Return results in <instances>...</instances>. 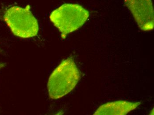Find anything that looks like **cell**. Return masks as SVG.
<instances>
[{"label":"cell","instance_id":"6da1fadb","mask_svg":"<svg viewBox=\"0 0 154 115\" xmlns=\"http://www.w3.org/2000/svg\"><path fill=\"white\" fill-rule=\"evenodd\" d=\"M81 77L79 70L73 58L63 60L49 77L48 90L51 99L57 100L73 90Z\"/></svg>","mask_w":154,"mask_h":115},{"label":"cell","instance_id":"7a4b0ae2","mask_svg":"<svg viewBox=\"0 0 154 115\" xmlns=\"http://www.w3.org/2000/svg\"><path fill=\"white\" fill-rule=\"evenodd\" d=\"M90 16L88 10L77 4L62 5L52 11L51 21L61 33L62 39L81 28Z\"/></svg>","mask_w":154,"mask_h":115},{"label":"cell","instance_id":"3957f363","mask_svg":"<svg viewBox=\"0 0 154 115\" xmlns=\"http://www.w3.org/2000/svg\"><path fill=\"white\" fill-rule=\"evenodd\" d=\"M4 20L14 35L23 39L37 36L39 31L38 20L33 14L29 5L24 8L13 6L6 9Z\"/></svg>","mask_w":154,"mask_h":115},{"label":"cell","instance_id":"277c9868","mask_svg":"<svg viewBox=\"0 0 154 115\" xmlns=\"http://www.w3.org/2000/svg\"><path fill=\"white\" fill-rule=\"evenodd\" d=\"M139 28L143 31L152 30L154 8L152 0H124Z\"/></svg>","mask_w":154,"mask_h":115},{"label":"cell","instance_id":"5b68a950","mask_svg":"<svg viewBox=\"0 0 154 115\" xmlns=\"http://www.w3.org/2000/svg\"><path fill=\"white\" fill-rule=\"evenodd\" d=\"M140 102L118 101L101 105L95 112L96 115H125L140 106Z\"/></svg>","mask_w":154,"mask_h":115},{"label":"cell","instance_id":"8992f818","mask_svg":"<svg viewBox=\"0 0 154 115\" xmlns=\"http://www.w3.org/2000/svg\"><path fill=\"white\" fill-rule=\"evenodd\" d=\"M6 64L5 63H3V62H0V70L3 68H5L6 66Z\"/></svg>","mask_w":154,"mask_h":115},{"label":"cell","instance_id":"52a82bcc","mask_svg":"<svg viewBox=\"0 0 154 115\" xmlns=\"http://www.w3.org/2000/svg\"><path fill=\"white\" fill-rule=\"evenodd\" d=\"M2 50L0 48V53H2Z\"/></svg>","mask_w":154,"mask_h":115}]
</instances>
